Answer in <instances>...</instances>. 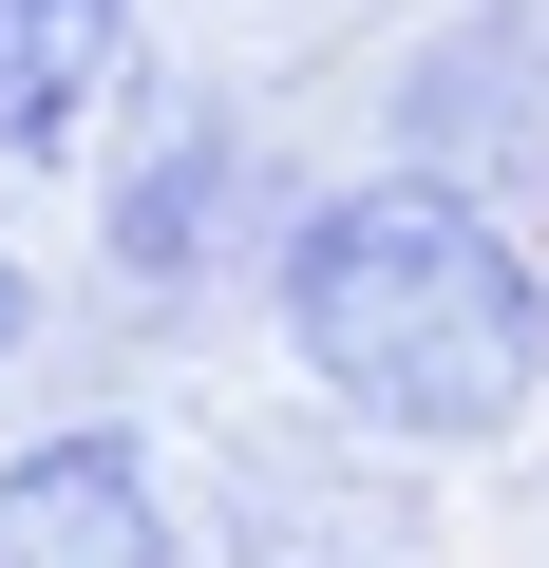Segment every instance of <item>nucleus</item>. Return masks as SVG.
I'll list each match as a JSON object with an SVG mask.
<instances>
[{
	"instance_id": "423d86ee",
	"label": "nucleus",
	"mask_w": 549,
	"mask_h": 568,
	"mask_svg": "<svg viewBox=\"0 0 549 568\" xmlns=\"http://www.w3.org/2000/svg\"><path fill=\"white\" fill-rule=\"evenodd\" d=\"M133 0H0V171H95L114 114H133Z\"/></svg>"
},
{
	"instance_id": "39448f33",
	"label": "nucleus",
	"mask_w": 549,
	"mask_h": 568,
	"mask_svg": "<svg viewBox=\"0 0 549 568\" xmlns=\"http://www.w3.org/2000/svg\"><path fill=\"white\" fill-rule=\"evenodd\" d=\"M0 568H209L171 417H39L0 436Z\"/></svg>"
},
{
	"instance_id": "7ed1b4c3",
	"label": "nucleus",
	"mask_w": 549,
	"mask_h": 568,
	"mask_svg": "<svg viewBox=\"0 0 549 568\" xmlns=\"http://www.w3.org/2000/svg\"><path fill=\"white\" fill-rule=\"evenodd\" d=\"M190 511H209V568H455L436 455H398L323 398L190 417Z\"/></svg>"
},
{
	"instance_id": "20e7f679",
	"label": "nucleus",
	"mask_w": 549,
	"mask_h": 568,
	"mask_svg": "<svg viewBox=\"0 0 549 568\" xmlns=\"http://www.w3.org/2000/svg\"><path fill=\"white\" fill-rule=\"evenodd\" d=\"M379 171L549 246V0H436L379 58Z\"/></svg>"
},
{
	"instance_id": "f257e3e1",
	"label": "nucleus",
	"mask_w": 549,
	"mask_h": 568,
	"mask_svg": "<svg viewBox=\"0 0 549 568\" xmlns=\"http://www.w3.org/2000/svg\"><path fill=\"white\" fill-rule=\"evenodd\" d=\"M246 323L285 361V398H323V417H360V436H398L436 474L511 455L549 417V246L417 190V171H379V152L304 171Z\"/></svg>"
},
{
	"instance_id": "0eeeda50",
	"label": "nucleus",
	"mask_w": 549,
	"mask_h": 568,
	"mask_svg": "<svg viewBox=\"0 0 549 568\" xmlns=\"http://www.w3.org/2000/svg\"><path fill=\"white\" fill-rule=\"evenodd\" d=\"M39 342H58V265H39V246H0V379H20Z\"/></svg>"
},
{
	"instance_id": "f03ea898",
	"label": "nucleus",
	"mask_w": 549,
	"mask_h": 568,
	"mask_svg": "<svg viewBox=\"0 0 549 568\" xmlns=\"http://www.w3.org/2000/svg\"><path fill=\"white\" fill-rule=\"evenodd\" d=\"M77 209H95V304L152 323V342H190V323L265 304V246H285L304 171L265 152V114L227 77H133V114L77 171Z\"/></svg>"
}]
</instances>
